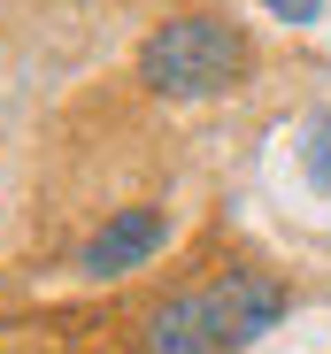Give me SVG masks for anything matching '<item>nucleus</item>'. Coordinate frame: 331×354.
<instances>
[{
    "label": "nucleus",
    "mask_w": 331,
    "mask_h": 354,
    "mask_svg": "<svg viewBox=\"0 0 331 354\" xmlns=\"http://www.w3.org/2000/svg\"><path fill=\"white\" fill-rule=\"evenodd\" d=\"M139 354H231V339L216 331L208 292H170L162 308H146V324H139Z\"/></svg>",
    "instance_id": "nucleus-4"
},
{
    "label": "nucleus",
    "mask_w": 331,
    "mask_h": 354,
    "mask_svg": "<svg viewBox=\"0 0 331 354\" xmlns=\"http://www.w3.org/2000/svg\"><path fill=\"white\" fill-rule=\"evenodd\" d=\"M200 292H208V316H216V331H224L231 346L262 339L269 324L285 316V285H278V277H262V270H224V277L200 285Z\"/></svg>",
    "instance_id": "nucleus-2"
},
{
    "label": "nucleus",
    "mask_w": 331,
    "mask_h": 354,
    "mask_svg": "<svg viewBox=\"0 0 331 354\" xmlns=\"http://www.w3.org/2000/svg\"><path fill=\"white\" fill-rule=\"evenodd\" d=\"M301 162H308V185L331 201V115H316L308 139H301Z\"/></svg>",
    "instance_id": "nucleus-5"
},
{
    "label": "nucleus",
    "mask_w": 331,
    "mask_h": 354,
    "mask_svg": "<svg viewBox=\"0 0 331 354\" xmlns=\"http://www.w3.org/2000/svg\"><path fill=\"white\" fill-rule=\"evenodd\" d=\"M162 239H170L162 208H116V216H108L93 239L77 247V270H85V277H124V270L154 262V254H162Z\"/></svg>",
    "instance_id": "nucleus-3"
},
{
    "label": "nucleus",
    "mask_w": 331,
    "mask_h": 354,
    "mask_svg": "<svg viewBox=\"0 0 331 354\" xmlns=\"http://www.w3.org/2000/svg\"><path fill=\"white\" fill-rule=\"evenodd\" d=\"M254 46L231 16H170L139 39V85L154 100H216L247 85Z\"/></svg>",
    "instance_id": "nucleus-1"
},
{
    "label": "nucleus",
    "mask_w": 331,
    "mask_h": 354,
    "mask_svg": "<svg viewBox=\"0 0 331 354\" xmlns=\"http://www.w3.org/2000/svg\"><path fill=\"white\" fill-rule=\"evenodd\" d=\"M323 0H269V16H285V24H316Z\"/></svg>",
    "instance_id": "nucleus-6"
}]
</instances>
